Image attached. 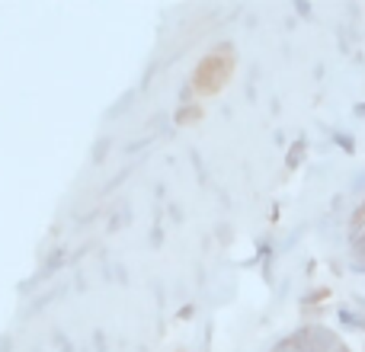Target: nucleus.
<instances>
[{
	"instance_id": "f257e3e1",
	"label": "nucleus",
	"mask_w": 365,
	"mask_h": 352,
	"mask_svg": "<svg viewBox=\"0 0 365 352\" xmlns=\"http://www.w3.org/2000/svg\"><path fill=\"white\" fill-rule=\"evenodd\" d=\"M272 352H353L334 330L327 327H304L292 333L285 343H279Z\"/></svg>"
}]
</instances>
